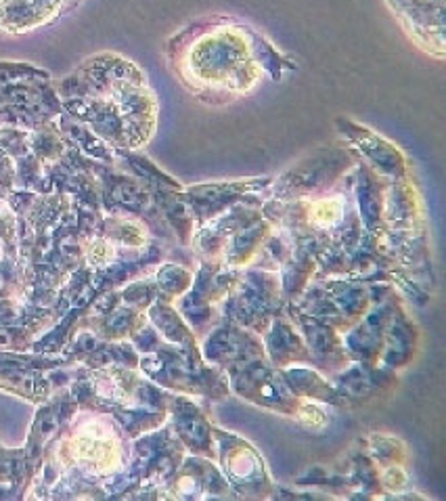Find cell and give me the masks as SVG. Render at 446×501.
<instances>
[{"label": "cell", "mask_w": 446, "mask_h": 501, "mask_svg": "<svg viewBox=\"0 0 446 501\" xmlns=\"http://www.w3.org/2000/svg\"><path fill=\"white\" fill-rule=\"evenodd\" d=\"M76 455L82 462H92L97 468L107 470L118 460V449L111 434H103L101 428L88 426L76 438Z\"/></svg>", "instance_id": "6da1fadb"}, {"label": "cell", "mask_w": 446, "mask_h": 501, "mask_svg": "<svg viewBox=\"0 0 446 501\" xmlns=\"http://www.w3.org/2000/svg\"><path fill=\"white\" fill-rule=\"evenodd\" d=\"M342 204L338 199H323L318 204L312 206V220H314V225H321V227H329L331 222H336L340 216H342Z\"/></svg>", "instance_id": "7a4b0ae2"}]
</instances>
